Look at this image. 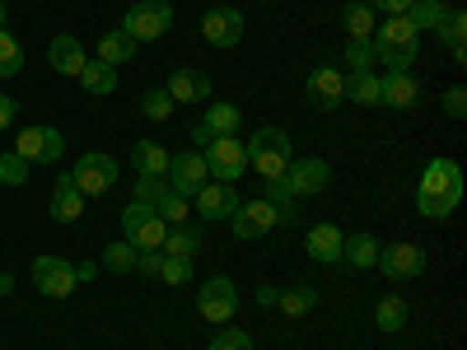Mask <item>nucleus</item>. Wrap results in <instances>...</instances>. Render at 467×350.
I'll use <instances>...</instances> for the list:
<instances>
[{"mask_svg":"<svg viewBox=\"0 0 467 350\" xmlns=\"http://www.w3.org/2000/svg\"><path fill=\"white\" fill-rule=\"evenodd\" d=\"M462 201V169L453 160H431L416 187V211L425 220H449Z\"/></svg>","mask_w":467,"mask_h":350,"instance_id":"1","label":"nucleus"},{"mask_svg":"<svg viewBox=\"0 0 467 350\" xmlns=\"http://www.w3.org/2000/svg\"><path fill=\"white\" fill-rule=\"evenodd\" d=\"M374 66H388V70H407L416 66V52H420V33L407 24V15H388V24L374 28Z\"/></svg>","mask_w":467,"mask_h":350,"instance_id":"2","label":"nucleus"},{"mask_svg":"<svg viewBox=\"0 0 467 350\" xmlns=\"http://www.w3.org/2000/svg\"><path fill=\"white\" fill-rule=\"evenodd\" d=\"M244 149H248V169L257 178H281L290 169V160H295V154H290V136L281 127H257L253 140H244Z\"/></svg>","mask_w":467,"mask_h":350,"instance_id":"3","label":"nucleus"},{"mask_svg":"<svg viewBox=\"0 0 467 350\" xmlns=\"http://www.w3.org/2000/svg\"><path fill=\"white\" fill-rule=\"evenodd\" d=\"M202 160H206L211 182H239L248 173V149L239 136H215L211 145H202Z\"/></svg>","mask_w":467,"mask_h":350,"instance_id":"4","label":"nucleus"},{"mask_svg":"<svg viewBox=\"0 0 467 350\" xmlns=\"http://www.w3.org/2000/svg\"><path fill=\"white\" fill-rule=\"evenodd\" d=\"M173 28V5L169 0H140V5L127 10L122 33H131L136 43H160V37Z\"/></svg>","mask_w":467,"mask_h":350,"instance_id":"5","label":"nucleus"},{"mask_svg":"<svg viewBox=\"0 0 467 350\" xmlns=\"http://www.w3.org/2000/svg\"><path fill=\"white\" fill-rule=\"evenodd\" d=\"M122 233H127V243H131L136 252H150V248H160V243H164L169 224H164V215L154 211V206L131 201V206L122 211Z\"/></svg>","mask_w":467,"mask_h":350,"instance_id":"6","label":"nucleus"},{"mask_svg":"<svg viewBox=\"0 0 467 350\" xmlns=\"http://www.w3.org/2000/svg\"><path fill=\"white\" fill-rule=\"evenodd\" d=\"M229 229H234V239L253 243V239H262V233L281 229V215H276V206H271L266 197H257V201H239V206H234V215H229Z\"/></svg>","mask_w":467,"mask_h":350,"instance_id":"7","label":"nucleus"},{"mask_svg":"<svg viewBox=\"0 0 467 350\" xmlns=\"http://www.w3.org/2000/svg\"><path fill=\"white\" fill-rule=\"evenodd\" d=\"M164 182L178 191V197H197V191L211 182V173H206V160H202V149H178L173 160H169V173H164Z\"/></svg>","mask_w":467,"mask_h":350,"instance_id":"8","label":"nucleus"},{"mask_svg":"<svg viewBox=\"0 0 467 350\" xmlns=\"http://www.w3.org/2000/svg\"><path fill=\"white\" fill-rule=\"evenodd\" d=\"M15 154L28 164H57L66 154V136L57 127H24L19 140H15Z\"/></svg>","mask_w":467,"mask_h":350,"instance_id":"9","label":"nucleus"},{"mask_svg":"<svg viewBox=\"0 0 467 350\" xmlns=\"http://www.w3.org/2000/svg\"><path fill=\"white\" fill-rule=\"evenodd\" d=\"M70 182L80 187L85 197H103V191L117 187V160H108V154L89 149V154H80V164H75Z\"/></svg>","mask_w":467,"mask_h":350,"instance_id":"10","label":"nucleus"},{"mask_svg":"<svg viewBox=\"0 0 467 350\" xmlns=\"http://www.w3.org/2000/svg\"><path fill=\"white\" fill-rule=\"evenodd\" d=\"M281 178H285V187H290V197H295V201H299V197H318V191L332 187V169H327V160H290V169H285Z\"/></svg>","mask_w":467,"mask_h":350,"instance_id":"11","label":"nucleus"},{"mask_svg":"<svg viewBox=\"0 0 467 350\" xmlns=\"http://www.w3.org/2000/svg\"><path fill=\"white\" fill-rule=\"evenodd\" d=\"M33 285L43 290L47 299H66L80 281H75V266L66 257H52L47 252V257H33Z\"/></svg>","mask_w":467,"mask_h":350,"instance_id":"12","label":"nucleus"},{"mask_svg":"<svg viewBox=\"0 0 467 350\" xmlns=\"http://www.w3.org/2000/svg\"><path fill=\"white\" fill-rule=\"evenodd\" d=\"M197 308L206 323H229L234 308H239V290H234L229 276H211L202 290H197Z\"/></svg>","mask_w":467,"mask_h":350,"instance_id":"13","label":"nucleus"},{"mask_svg":"<svg viewBox=\"0 0 467 350\" xmlns=\"http://www.w3.org/2000/svg\"><path fill=\"white\" fill-rule=\"evenodd\" d=\"M304 94H308L314 108L332 112V108L346 103V75L337 66H314V70H308V80H304Z\"/></svg>","mask_w":467,"mask_h":350,"instance_id":"14","label":"nucleus"},{"mask_svg":"<svg viewBox=\"0 0 467 350\" xmlns=\"http://www.w3.org/2000/svg\"><path fill=\"white\" fill-rule=\"evenodd\" d=\"M202 37L211 47H239L244 43V15L234 5H215L202 15Z\"/></svg>","mask_w":467,"mask_h":350,"instance_id":"15","label":"nucleus"},{"mask_svg":"<svg viewBox=\"0 0 467 350\" xmlns=\"http://www.w3.org/2000/svg\"><path fill=\"white\" fill-rule=\"evenodd\" d=\"M379 271L388 281H411L425 271V248L420 243H393V248H379Z\"/></svg>","mask_w":467,"mask_h":350,"instance_id":"16","label":"nucleus"},{"mask_svg":"<svg viewBox=\"0 0 467 350\" xmlns=\"http://www.w3.org/2000/svg\"><path fill=\"white\" fill-rule=\"evenodd\" d=\"M192 206H197L202 224H220V220L234 215V206H239V191H234V182H206L197 197H192Z\"/></svg>","mask_w":467,"mask_h":350,"instance_id":"17","label":"nucleus"},{"mask_svg":"<svg viewBox=\"0 0 467 350\" xmlns=\"http://www.w3.org/2000/svg\"><path fill=\"white\" fill-rule=\"evenodd\" d=\"M416 98H420V85H416L411 70H388V75H379V108L407 112V108H416Z\"/></svg>","mask_w":467,"mask_h":350,"instance_id":"18","label":"nucleus"},{"mask_svg":"<svg viewBox=\"0 0 467 350\" xmlns=\"http://www.w3.org/2000/svg\"><path fill=\"white\" fill-rule=\"evenodd\" d=\"M341 243H346V233L337 224H327V220L304 233V252L314 262H323V266H341Z\"/></svg>","mask_w":467,"mask_h":350,"instance_id":"19","label":"nucleus"},{"mask_svg":"<svg viewBox=\"0 0 467 350\" xmlns=\"http://www.w3.org/2000/svg\"><path fill=\"white\" fill-rule=\"evenodd\" d=\"M169 98L173 103H206L211 94H215V85H211V75H202V70H187V66H178L173 75H169Z\"/></svg>","mask_w":467,"mask_h":350,"instance_id":"20","label":"nucleus"},{"mask_svg":"<svg viewBox=\"0 0 467 350\" xmlns=\"http://www.w3.org/2000/svg\"><path fill=\"white\" fill-rule=\"evenodd\" d=\"M47 61H52V70H57V75H70V80H80V70L89 66V57H85V43H80V37H70V33L52 37Z\"/></svg>","mask_w":467,"mask_h":350,"instance_id":"21","label":"nucleus"},{"mask_svg":"<svg viewBox=\"0 0 467 350\" xmlns=\"http://www.w3.org/2000/svg\"><path fill=\"white\" fill-rule=\"evenodd\" d=\"M47 215L57 220V224H75L85 215V191L75 187L70 178H57V187H52V201H47Z\"/></svg>","mask_w":467,"mask_h":350,"instance_id":"22","label":"nucleus"},{"mask_svg":"<svg viewBox=\"0 0 467 350\" xmlns=\"http://www.w3.org/2000/svg\"><path fill=\"white\" fill-rule=\"evenodd\" d=\"M169 160H173V154H169L160 140H136V145H131V164H136V173H145V178H164V173H169Z\"/></svg>","mask_w":467,"mask_h":350,"instance_id":"23","label":"nucleus"},{"mask_svg":"<svg viewBox=\"0 0 467 350\" xmlns=\"http://www.w3.org/2000/svg\"><path fill=\"white\" fill-rule=\"evenodd\" d=\"M160 252H164V257H187V262H192V257L202 252V229L192 224V220H187V224H173V229L164 233Z\"/></svg>","mask_w":467,"mask_h":350,"instance_id":"24","label":"nucleus"},{"mask_svg":"<svg viewBox=\"0 0 467 350\" xmlns=\"http://www.w3.org/2000/svg\"><path fill=\"white\" fill-rule=\"evenodd\" d=\"M136 52H140V43H136L131 33H122V28H108L99 37V61H108V66H127Z\"/></svg>","mask_w":467,"mask_h":350,"instance_id":"25","label":"nucleus"},{"mask_svg":"<svg viewBox=\"0 0 467 350\" xmlns=\"http://www.w3.org/2000/svg\"><path fill=\"white\" fill-rule=\"evenodd\" d=\"M202 127L211 131V136H239V127H244V112H239V103H206V117H202Z\"/></svg>","mask_w":467,"mask_h":350,"instance_id":"26","label":"nucleus"},{"mask_svg":"<svg viewBox=\"0 0 467 350\" xmlns=\"http://www.w3.org/2000/svg\"><path fill=\"white\" fill-rule=\"evenodd\" d=\"M341 262L356 266V271L379 266V243H374V233H350V239L341 243Z\"/></svg>","mask_w":467,"mask_h":350,"instance_id":"27","label":"nucleus"},{"mask_svg":"<svg viewBox=\"0 0 467 350\" xmlns=\"http://www.w3.org/2000/svg\"><path fill=\"white\" fill-rule=\"evenodd\" d=\"M276 308L285 318H304L318 308V290L314 285H290V290H276Z\"/></svg>","mask_w":467,"mask_h":350,"instance_id":"28","label":"nucleus"},{"mask_svg":"<svg viewBox=\"0 0 467 350\" xmlns=\"http://www.w3.org/2000/svg\"><path fill=\"white\" fill-rule=\"evenodd\" d=\"M346 103L379 108V75L374 70H350L346 75Z\"/></svg>","mask_w":467,"mask_h":350,"instance_id":"29","label":"nucleus"},{"mask_svg":"<svg viewBox=\"0 0 467 350\" xmlns=\"http://www.w3.org/2000/svg\"><path fill=\"white\" fill-rule=\"evenodd\" d=\"M444 15H449V5H444V0H411L407 24H411L416 33H435V28L444 24Z\"/></svg>","mask_w":467,"mask_h":350,"instance_id":"30","label":"nucleus"},{"mask_svg":"<svg viewBox=\"0 0 467 350\" xmlns=\"http://www.w3.org/2000/svg\"><path fill=\"white\" fill-rule=\"evenodd\" d=\"M80 85H85V94L108 98V94L117 89V66H108V61H89V66L80 70Z\"/></svg>","mask_w":467,"mask_h":350,"instance_id":"31","label":"nucleus"},{"mask_svg":"<svg viewBox=\"0 0 467 350\" xmlns=\"http://www.w3.org/2000/svg\"><path fill=\"white\" fill-rule=\"evenodd\" d=\"M262 197L271 201V206H276V215H281V224H295L299 220V201L290 197V187H285V178H262Z\"/></svg>","mask_w":467,"mask_h":350,"instance_id":"32","label":"nucleus"},{"mask_svg":"<svg viewBox=\"0 0 467 350\" xmlns=\"http://www.w3.org/2000/svg\"><path fill=\"white\" fill-rule=\"evenodd\" d=\"M407 318H411V308L402 304V294H388V299H379V308H374V327H379V332H402Z\"/></svg>","mask_w":467,"mask_h":350,"instance_id":"33","label":"nucleus"},{"mask_svg":"<svg viewBox=\"0 0 467 350\" xmlns=\"http://www.w3.org/2000/svg\"><path fill=\"white\" fill-rule=\"evenodd\" d=\"M435 33L453 47V61L462 66V61H467V15H462V10H449V15H444V24H440Z\"/></svg>","mask_w":467,"mask_h":350,"instance_id":"34","label":"nucleus"},{"mask_svg":"<svg viewBox=\"0 0 467 350\" xmlns=\"http://www.w3.org/2000/svg\"><path fill=\"white\" fill-rule=\"evenodd\" d=\"M341 28L350 33V37H374V10L365 5V0H350V5L341 10Z\"/></svg>","mask_w":467,"mask_h":350,"instance_id":"35","label":"nucleus"},{"mask_svg":"<svg viewBox=\"0 0 467 350\" xmlns=\"http://www.w3.org/2000/svg\"><path fill=\"white\" fill-rule=\"evenodd\" d=\"M169 191H173V187H169L164 178H145V173H136V182H131V201H140V206H160Z\"/></svg>","mask_w":467,"mask_h":350,"instance_id":"36","label":"nucleus"},{"mask_svg":"<svg viewBox=\"0 0 467 350\" xmlns=\"http://www.w3.org/2000/svg\"><path fill=\"white\" fill-rule=\"evenodd\" d=\"M103 271H112V276H127V271H136V248L122 239V243H108L103 248Z\"/></svg>","mask_w":467,"mask_h":350,"instance_id":"37","label":"nucleus"},{"mask_svg":"<svg viewBox=\"0 0 467 350\" xmlns=\"http://www.w3.org/2000/svg\"><path fill=\"white\" fill-rule=\"evenodd\" d=\"M19 66H24V47H19V37L0 28V80L19 75Z\"/></svg>","mask_w":467,"mask_h":350,"instance_id":"38","label":"nucleus"},{"mask_svg":"<svg viewBox=\"0 0 467 350\" xmlns=\"http://www.w3.org/2000/svg\"><path fill=\"white\" fill-rule=\"evenodd\" d=\"M140 112L150 117V122H169V117H173V98H169V89H150V94L140 98Z\"/></svg>","mask_w":467,"mask_h":350,"instance_id":"39","label":"nucleus"},{"mask_svg":"<svg viewBox=\"0 0 467 350\" xmlns=\"http://www.w3.org/2000/svg\"><path fill=\"white\" fill-rule=\"evenodd\" d=\"M154 211L164 215V224H169V229H173V224H187V220H192V201H187V197H178V191H169V197H164L160 206H154Z\"/></svg>","mask_w":467,"mask_h":350,"instance_id":"40","label":"nucleus"},{"mask_svg":"<svg viewBox=\"0 0 467 350\" xmlns=\"http://www.w3.org/2000/svg\"><path fill=\"white\" fill-rule=\"evenodd\" d=\"M346 66L350 70H374V43L369 37H350L346 43Z\"/></svg>","mask_w":467,"mask_h":350,"instance_id":"41","label":"nucleus"},{"mask_svg":"<svg viewBox=\"0 0 467 350\" xmlns=\"http://www.w3.org/2000/svg\"><path fill=\"white\" fill-rule=\"evenodd\" d=\"M0 182H5V187L28 182V160H19L15 149H5V154H0Z\"/></svg>","mask_w":467,"mask_h":350,"instance_id":"42","label":"nucleus"},{"mask_svg":"<svg viewBox=\"0 0 467 350\" xmlns=\"http://www.w3.org/2000/svg\"><path fill=\"white\" fill-rule=\"evenodd\" d=\"M211 350H253V336L244 327H220L215 341H211Z\"/></svg>","mask_w":467,"mask_h":350,"instance_id":"43","label":"nucleus"},{"mask_svg":"<svg viewBox=\"0 0 467 350\" xmlns=\"http://www.w3.org/2000/svg\"><path fill=\"white\" fill-rule=\"evenodd\" d=\"M160 281H169V285H187V281H192V262H187V257H164Z\"/></svg>","mask_w":467,"mask_h":350,"instance_id":"44","label":"nucleus"},{"mask_svg":"<svg viewBox=\"0 0 467 350\" xmlns=\"http://www.w3.org/2000/svg\"><path fill=\"white\" fill-rule=\"evenodd\" d=\"M160 266H164V252H160V248L136 252V271H140V276H154V281H160Z\"/></svg>","mask_w":467,"mask_h":350,"instance_id":"45","label":"nucleus"},{"mask_svg":"<svg viewBox=\"0 0 467 350\" xmlns=\"http://www.w3.org/2000/svg\"><path fill=\"white\" fill-rule=\"evenodd\" d=\"M444 112L453 117V122H462V117H467V94L462 89H449L444 94Z\"/></svg>","mask_w":467,"mask_h":350,"instance_id":"46","label":"nucleus"},{"mask_svg":"<svg viewBox=\"0 0 467 350\" xmlns=\"http://www.w3.org/2000/svg\"><path fill=\"white\" fill-rule=\"evenodd\" d=\"M369 10H388V15H407L411 10V0H365Z\"/></svg>","mask_w":467,"mask_h":350,"instance_id":"47","label":"nucleus"},{"mask_svg":"<svg viewBox=\"0 0 467 350\" xmlns=\"http://www.w3.org/2000/svg\"><path fill=\"white\" fill-rule=\"evenodd\" d=\"M15 112H19V103H15L10 94H0V131H5V127L15 122Z\"/></svg>","mask_w":467,"mask_h":350,"instance_id":"48","label":"nucleus"},{"mask_svg":"<svg viewBox=\"0 0 467 350\" xmlns=\"http://www.w3.org/2000/svg\"><path fill=\"white\" fill-rule=\"evenodd\" d=\"M99 276V262H80L75 266V281H94Z\"/></svg>","mask_w":467,"mask_h":350,"instance_id":"49","label":"nucleus"},{"mask_svg":"<svg viewBox=\"0 0 467 350\" xmlns=\"http://www.w3.org/2000/svg\"><path fill=\"white\" fill-rule=\"evenodd\" d=\"M211 140H215V136H211V131H206L202 122H197V127H192V145H197V149H202V145H211Z\"/></svg>","mask_w":467,"mask_h":350,"instance_id":"50","label":"nucleus"},{"mask_svg":"<svg viewBox=\"0 0 467 350\" xmlns=\"http://www.w3.org/2000/svg\"><path fill=\"white\" fill-rule=\"evenodd\" d=\"M257 304H266V308H276V285H262V290H257Z\"/></svg>","mask_w":467,"mask_h":350,"instance_id":"51","label":"nucleus"},{"mask_svg":"<svg viewBox=\"0 0 467 350\" xmlns=\"http://www.w3.org/2000/svg\"><path fill=\"white\" fill-rule=\"evenodd\" d=\"M5 294H15V276H0V299Z\"/></svg>","mask_w":467,"mask_h":350,"instance_id":"52","label":"nucleus"},{"mask_svg":"<svg viewBox=\"0 0 467 350\" xmlns=\"http://www.w3.org/2000/svg\"><path fill=\"white\" fill-rule=\"evenodd\" d=\"M0 28H5V0H0Z\"/></svg>","mask_w":467,"mask_h":350,"instance_id":"53","label":"nucleus"}]
</instances>
